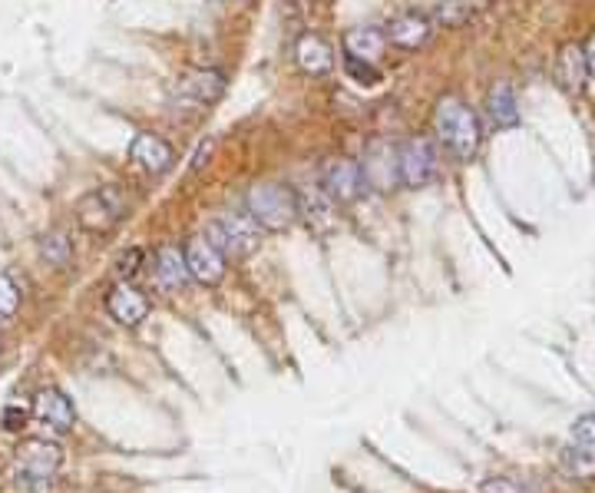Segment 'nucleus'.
Instances as JSON below:
<instances>
[{
    "mask_svg": "<svg viewBox=\"0 0 595 493\" xmlns=\"http://www.w3.org/2000/svg\"><path fill=\"white\" fill-rule=\"evenodd\" d=\"M63 467V450L60 444L47 441V437H27L20 441L14 457H10L7 477L10 487L17 493H47L53 487Z\"/></svg>",
    "mask_w": 595,
    "mask_h": 493,
    "instance_id": "obj_1",
    "label": "nucleus"
},
{
    "mask_svg": "<svg viewBox=\"0 0 595 493\" xmlns=\"http://www.w3.org/2000/svg\"><path fill=\"white\" fill-rule=\"evenodd\" d=\"M434 126H437V139L447 146V153L453 159H460V163H470L476 149H480V120H476L470 106L460 96L447 93L434 110Z\"/></svg>",
    "mask_w": 595,
    "mask_h": 493,
    "instance_id": "obj_2",
    "label": "nucleus"
},
{
    "mask_svg": "<svg viewBox=\"0 0 595 493\" xmlns=\"http://www.w3.org/2000/svg\"><path fill=\"white\" fill-rule=\"evenodd\" d=\"M248 216L258 222V229L268 232H285L291 222H295L298 212V192L291 186H281V182H258V186L248 189Z\"/></svg>",
    "mask_w": 595,
    "mask_h": 493,
    "instance_id": "obj_3",
    "label": "nucleus"
},
{
    "mask_svg": "<svg viewBox=\"0 0 595 493\" xmlns=\"http://www.w3.org/2000/svg\"><path fill=\"white\" fill-rule=\"evenodd\" d=\"M205 239H209L222 255H248L258 249V222L248 216V212H229V216L209 222L205 229Z\"/></svg>",
    "mask_w": 595,
    "mask_h": 493,
    "instance_id": "obj_4",
    "label": "nucleus"
},
{
    "mask_svg": "<svg viewBox=\"0 0 595 493\" xmlns=\"http://www.w3.org/2000/svg\"><path fill=\"white\" fill-rule=\"evenodd\" d=\"M119 219H123V199H119L116 189L86 192L77 202V222L86 232H96V235L113 232Z\"/></svg>",
    "mask_w": 595,
    "mask_h": 493,
    "instance_id": "obj_5",
    "label": "nucleus"
},
{
    "mask_svg": "<svg viewBox=\"0 0 595 493\" xmlns=\"http://www.w3.org/2000/svg\"><path fill=\"white\" fill-rule=\"evenodd\" d=\"M437 176V149L427 139H407L397 146V179L410 189L427 186Z\"/></svg>",
    "mask_w": 595,
    "mask_h": 493,
    "instance_id": "obj_6",
    "label": "nucleus"
},
{
    "mask_svg": "<svg viewBox=\"0 0 595 493\" xmlns=\"http://www.w3.org/2000/svg\"><path fill=\"white\" fill-rule=\"evenodd\" d=\"M321 192L334 206H338V202L361 199L364 192L361 163H354V159H328V163L321 166Z\"/></svg>",
    "mask_w": 595,
    "mask_h": 493,
    "instance_id": "obj_7",
    "label": "nucleus"
},
{
    "mask_svg": "<svg viewBox=\"0 0 595 493\" xmlns=\"http://www.w3.org/2000/svg\"><path fill=\"white\" fill-rule=\"evenodd\" d=\"M182 255H186L189 278H196L199 285H219L225 278V255L215 249V245L205 239V235L189 239V245L182 249Z\"/></svg>",
    "mask_w": 595,
    "mask_h": 493,
    "instance_id": "obj_8",
    "label": "nucleus"
},
{
    "mask_svg": "<svg viewBox=\"0 0 595 493\" xmlns=\"http://www.w3.org/2000/svg\"><path fill=\"white\" fill-rule=\"evenodd\" d=\"M34 417H37V424L47 427L50 434H67V431H73V424H77V411H73V401L60 388H43L37 394Z\"/></svg>",
    "mask_w": 595,
    "mask_h": 493,
    "instance_id": "obj_9",
    "label": "nucleus"
},
{
    "mask_svg": "<svg viewBox=\"0 0 595 493\" xmlns=\"http://www.w3.org/2000/svg\"><path fill=\"white\" fill-rule=\"evenodd\" d=\"M225 93V77L219 70H192L172 87V96H179V103L192 106H209Z\"/></svg>",
    "mask_w": 595,
    "mask_h": 493,
    "instance_id": "obj_10",
    "label": "nucleus"
},
{
    "mask_svg": "<svg viewBox=\"0 0 595 493\" xmlns=\"http://www.w3.org/2000/svg\"><path fill=\"white\" fill-rule=\"evenodd\" d=\"M106 312L123 328H136L143 325V318L149 315V302L143 292H136L129 282H116L106 295Z\"/></svg>",
    "mask_w": 595,
    "mask_h": 493,
    "instance_id": "obj_11",
    "label": "nucleus"
},
{
    "mask_svg": "<svg viewBox=\"0 0 595 493\" xmlns=\"http://www.w3.org/2000/svg\"><path fill=\"white\" fill-rule=\"evenodd\" d=\"M361 176H364V186H374V189H391L397 179V149L391 143H371L364 153V163H361Z\"/></svg>",
    "mask_w": 595,
    "mask_h": 493,
    "instance_id": "obj_12",
    "label": "nucleus"
},
{
    "mask_svg": "<svg viewBox=\"0 0 595 493\" xmlns=\"http://www.w3.org/2000/svg\"><path fill=\"white\" fill-rule=\"evenodd\" d=\"M153 282L162 292H182L189 285V269H186V255L176 245H162L153 259Z\"/></svg>",
    "mask_w": 595,
    "mask_h": 493,
    "instance_id": "obj_13",
    "label": "nucleus"
},
{
    "mask_svg": "<svg viewBox=\"0 0 595 493\" xmlns=\"http://www.w3.org/2000/svg\"><path fill=\"white\" fill-rule=\"evenodd\" d=\"M129 156L136 159V166H143L146 173H153V176L166 173V169L172 166V159H176V156H172V146L162 136H156V133H139L133 139Z\"/></svg>",
    "mask_w": 595,
    "mask_h": 493,
    "instance_id": "obj_14",
    "label": "nucleus"
},
{
    "mask_svg": "<svg viewBox=\"0 0 595 493\" xmlns=\"http://www.w3.org/2000/svg\"><path fill=\"white\" fill-rule=\"evenodd\" d=\"M295 60L298 67L311 73V77H321V73H328L334 67V53L331 44L318 34H301L298 44H295Z\"/></svg>",
    "mask_w": 595,
    "mask_h": 493,
    "instance_id": "obj_15",
    "label": "nucleus"
},
{
    "mask_svg": "<svg viewBox=\"0 0 595 493\" xmlns=\"http://www.w3.org/2000/svg\"><path fill=\"white\" fill-rule=\"evenodd\" d=\"M486 120L496 130H510V126L519 123V103H516V93L510 83H496L486 93Z\"/></svg>",
    "mask_w": 595,
    "mask_h": 493,
    "instance_id": "obj_16",
    "label": "nucleus"
},
{
    "mask_svg": "<svg viewBox=\"0 0 595 493\" xmlns=\"http://www.w3.org/2000/svg\"><path fill=\"white\" fill-rule=\"evenodd\" d=\"M586 77H589V67H586V53H582L579 44H566L559 50V60H556V80L559 87L566 93H579L586 87Z\"/></svg>",
    "mask_w": 595,
    "mask_h": 493,
    "instance_id": "obj_17",
    "label": "nucleus"
},
{
    "mask_svg": "<svg viewBox=\"0 0 595 493\" xmlns=\"http://www.w3.org/2000/svg\"><path fill=\"white\" fill-rule=\"evenodd\" d=\"M387 44H394L400 50H417L430 37V20L424 14H404L391 20V27L384 30Z\"/></svg>",
    "mask_w": 595,
    "mask_h": 493,
    "instance_id": "obj_18",
    "label": "nucleus"
},
{
    "mask_svg": "<svg viewBox=\"0 0 595 493\" xmlns=\"http://www.w3.org/2000/svg\"><path fill=\"white\" fill-rule=\"evenodd\" d=\"M384 47H387V37L384 30L377 27H351L348 34H344V50H348V57H357V60L377 63L384 57Z\"/></svg>",
    "mask_w": 595,
    "mask_h": 493,
    "instance_id": "obj_19",
    "label": "nucleus"
},
{
    "mask_svg": "<svg viewBox=\"0 0 595 493\" xmlns=\"http://www.w3.org/2000/svg\"><path fill=\"white\" fill-rule=\"evenodd\" d=\"M40 255L53 265V269H67V265L73 262V245L63 232H50V235H43Z\"/></svg>",
    "mask_w": 595,
    "mask_h": 493,
    "instance_id": "obj_20",
    "label": "nucleus"
},
{
    "mask_svg": "<svg viewBox=\"0 0 595 493\" xmlns=\"http://www.w3.org/2000/svg\"><path fill=\"white\" fill-rule=\"evenodd\" d=\"M344 73H348L354 83H361V87H377V83H381V70H377L374 63L357 60V57H344Z\"/></svg>",
    "mask_w": 595,
    "mask_h": 493,
    "instance_id": "obj_21",
    "label": "nucleus"
},
{
    "mask_svg": "<svg viewBox=\"0 0 595 493\" xmlns=\"http://www.w3.org/2000/svg\"><path fill=\"white\" fill-rule=\"evenodd\" d=\"M20 308V288L10 275H0V325L10 321Z\"/></svg>",
    "mask_w": 595,
    "mask_h": 493,
    "instance_id": "obj_22",
    "label": "nucleus"
},
{
    "mask_svg": "<svg viewBox=\"0 0 595 493\" xmlns=\"http://www.w3.org/2000/svg\"><path fill=\"white\" fill-rule=\"evenodd\" d=\"M480 490L483 493H536L526 480H519V477H490V480H483Z\"/></svg>",
    "mask_w": 595,
    "mask_h": 493,
    "instance_id": "obj_23",
    "label": "nucleus"
},
{
    "mask_svg": "<svg viewBox=\"0 0 595 493\" xmlns=\"http://www.w3.org/2000/svg\"><path fill=\"white\" fill-rule=\"evenodd\" d=\"M139 262H143V252H139V249H126L123 255H119V262H116V278H119V282H129V278L139 272Z\"/></svg>",
    "mask_w": 595,
    "mask_h": 493,
    "instance_id": "obj_24",
    "label": "nucleus"
},
{
    "mask_svg": "<svg viewBox=\"0 0 595 493\" xmlns=\"http://www.w3.org/2000/svg\"><path fill=\"white\" fill-rule=\"evenodd\" d=\"M572 437H576V444H582V447H595V414L576 417V424H572Z\"/></svg>",
    "mask_w": 595,
    "mask_h": 493,
    "instance_id": "obj_25",
    "label": "nucleus"
},
{
    "mask_svg": "<svg viewBox=\"0 0 595 493\" xmlns=\"http://www.w3.org/2000/svg\"><path fill=\"white\" fill-rule=\"evenodd\" d=\"M27 411H24V407H7V411H4V427H7V431H24V427H27Z\"/></svg>",
    "mask_w": 595,
    "mask_h": 493,
    "instance_id": "obj_26",
    "label": "nucleus"
},
{
    "mask_svg": "<svg viewBox=\"0 0 595 493\" xmlns=\"http://www.w3.org/2000/svg\"><path fill=\"white\" fill-rule=\"evenodd\" d=\"M212 146H215L212 139H205V143H202V146L196 149V159H192V169H202L205 163H209V156H212Z\"/></svg>",
    "mask_w": 595,
    "mask_h": 493,
    "instance_id": "obj_27",
    "label": "nucleus"
},
{
    "mask_svg": "<svg viewBox=\"0 0 595 493\" xmlns=\"http://www.w3.org/2000/svg\"><path fill=\"white\" fill-rule=\"evenodd\" d=\"M582 53H586V67H589V77H595V34L582 44Z\"/></svg>",
    "mask_w": 595,
    "mask_h": 493,
    "instance_id": "obj_28",
    "label": "nucleus"
},
{
    "mask_svg": "<svg viewBox=\"0 0 595 493\" xmlns=\"http://www.w3.org/2000/svg\"><path fill=\"white\" fill-rule=\"evenodd\" d=\"M0 341H4V335H0Z\"/></svg>",
    "mask_w": 595,
    "mask_h": 493,
    "instance_id": "obj_29",
    "label": "nucleus"
}]
</instances>
